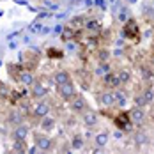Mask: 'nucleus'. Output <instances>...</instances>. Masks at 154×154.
I'll use <instances>...</instances> for the list:
<instances>
[{"instance_id":"1","label":"nucleus","mask_w":154,"mask_h":154,"mask_svg":"<svg viewBox=\"0 0 154 154\" xmlns=\"http://www.w3.org/2000/svg\"><path fill=\"white\" fill-rule=\"evenodd\" d=\"M34 145L39 149V152H53L55 151V142L51 137H48V133H32Z\"/></svg>"},{"instance_id":"2","label":"nucleus","mask_w":154,"mask_h":154,"mask_svg":"<svg viewBox=\"0 0 154 154\" xmlns=\"http://www.w3.org/2000/svg\"><path fill=\"white\" fill-rule=\"evenodd\" d=\"M140 25L137 20H128L126 23H124L122 27V35L128 39V41H133V43H137L140 41Z\"/></svg>"},{"instance_id":"3","label":"nucleus","mask_w":154,"mask_h":154,"mask_svg":"<svg viewBox=\"0 0 154 154\" xmlns=\"http://www.w3.org/2000/svg\"><path fill=\"white\" fill-rule=\"evenodd\" d=\"M76 94H78V91H76V85H75V82H73V80H71V82H67V83L57 85V96L60 97L62 101H66V103H69Z\"/></svg>"},{"instance_id":"4","label":"nucleus","mask_w":154,"mask_h":154,"mask_svg":"<svg viewBox=\"0 0 154 154\" xmlns=\"http://www.w3.org/2000/svg\"><path fill=\"white\" fill-rule=\"evenodd\" d=\"M89 108H91L89 106V101H87L82 94H76V96L69 101V112L75 113V115H78V117H80L82 113H85Z\"/></svg>"},{"instance_id":"5","label":"nucleus","mask_w":154,"mask_h":154,"mask_svg":"<svg viewBox=\"0 0 154 154\" xmlns=\"http://www.w3.org/2000/svg\"><path fill=\"white\" fill-rule=\"evenodd\" d=\"M51 112V105H50V101L46 99H39V101H35V105L32 106V119H35V121H41L43 117H46L48 113Z\"/></svg>"},{"instance_id":"6","label":"nucleus","mask_w":154,"mask_h":154,"mask_svg":"<svg viewBox=\"0 0 154 154\" xmlns=\"http://www.w3.org/2000/svg\"><path fill=\"white\" fill-rule=\"evenodd\" d=\"M154 103V89L152 87H145L142 89L138 94H135V105H140V106L147 108Z\"/></svg>"},{"instance_id":"7","label":"nucleus","mask_w":154,"mask_h":154,"mask_svg":"<svg viewBox=\"0 0 154 154\" xmlns=\"http://www.w3.org/2000/svg\"><path fill=\"white\" fill-rule=\"evenodd\" d=\"M101 87L103 89H112V91H115V89H119V87H122L121 85V80H119V75H117V71H108L105 73L103 76H101Z\"/></svg>"},{"instance_id":"8","label":"nucleus","mask_w":154,"mask_h":154,"mask_svg":"<svg viewBox=\"0 0 154 154\" xmlns=\"http://www.w3.org/2000/svg\"><path fill=\"white\" fill-rule=\"evenodd\" d=\"M128 113H129V119H131L133 126H142L147 121V112H145V108L140 106V105H133Z\"/></svg>"},{"instance_id":"9","label":"nucleus","mask_w":154,"mask_h":154,"mask_svg":"<svg viewBox=\"0 0 154 154\" xmlns=\"http://www.w3.org/2000/svg\"><path fill=\"white\" fill-rule=\"evenodd\" d=\"M97 103L103 108H113L115 106V91L112 89H103L97 94Z\"/></svg>"},{"instance_id":"10","label":"nucleus","mask_w":154,"mask_h":154,"mask_svg":"<svg viewBox=\"0 0 154 154\" xmlns=\"http://www.w3.org/2000/svg\"><path fill=\"white\" fill-rule=\"evenodd\" d=\"M30 97L34 101H39V99H46L48 96V87L41 82V80H35L34 83H32L30 87Z\"/></svg>"},{"instance_id":"11","label":"nucleus","mask_w":154,"mask_h":154,"mask_svg":"<svg viewBox=\"0 0 154 154\" xmlns=\"http://www.w3.org/2000/svg\"><path fill=\"white\" fill-rule=\"evenodd\" d=\"M112 121H113V124H115L119 129H131V128H133V122H131V119H129V113H128L126 110H119V112L112 117Z\"/></svg>"},{"instance_id":"12","label":"nucleus","mask_w":154,"mask_h":154,"mask_svg":"<svg viewBox=\"0 0 154 154\" xmlns=\"http://www.w3.org/2000/svg\"><path fill=\"white\" fill-rule=\"evenodd\" d=\"M103 29V25H101V21L97 20V18H85V21H83V30L87 32L91 37H96L99 32Z\"/></svg>"},{"instance_id":"13","label":"nucleus","mask_w":154,"mask_h":154,"mask_svg":"<svg viewBox=\"0 0 154 154\" xmlns=\"http://www.w3.org/2000/svg\"><path fill=\"white\" fill-rule=\"evenodd\" d=\"M29 135H32V129H30V126L25 124V122L16 124L14 128H13V131H11L13 140H27L29 138Z\"/></svg>"},{"instance_id":"14","label":"nucleus","mask_w":154,"mask_h":154,"mask_svg":"<svg viewBox=\"0 0 154 154\" xmlns=\"http://www.w3.org/2000/svg\"><path fill=\"white\" fill-rule=\"evenodd\" d=\"M80 117H82V124H83L87 129H92V128H96V126L99 124V113L94 112V110H91V108H89L85 113H82Z\"/></svg>"},{"instance_id":"15","label":"nucleus","mask_w":154,"mask_h":154,"mask_svg":"<svg viewBox=\"0 0 154 154\" xmlns=\"http://www.w3.org/2000/svg\"><path fill=\"white\" fill-rule=\"evenodd\" d=\"M39 128H41L43 133H51V131L57 128V119L48 113L46 117H43V119L39 121Z\"/></svg>"},{"instance_id":"16","label":"nucleus","mask_w":154,"mask_h":154,"mask_svg":"<svg viewBox=\"0 0 154 154\" xmlns=\"http://www.w3.org/2000/svg\"><path fill=\"white\" fill-rule=\"evenodd\" d=\"M73 76H71V73L67 71V69H59V71H55V75H53V82H55V87L57 85H62V83H67V82H71Z\"/></svg>"},{"instance_id":"17","label":"nucleus","mask_w":154,"mask_h":154,"mask_svg":"<svg viewBox=\"0 0 154 154\" xmlns=\"http://www.w3.org/2000/svg\"><path fill=\"white\" fill-rule=\"evenodd\" d=\"M18 82H21L25 87H30L32 83L35 82L34 71H30V69H25V67H23V71H21V75H20V80H18Z\"/></svg>"},{"instance_id":"18","label":"nucleus","mask_w":154,"mask_h":154,"mask_svg":"<svg viewBox=\"0 0 154 154\" xmlns=\"http://www.w3.org/2000/svg\"><path fill=\"white\" fill-rule=\"evenodd\" d=\"M117 75H119V80H121V85H122V87L129 85V83H131V80H133V73H131L129 69H126V67L119 69V71H117Z\"/></svg>"},{"instance_id":"19","label":"nucleus","mask_w":154,"mask_h":154,"mask_svg":"<svg viewBox=\"0 0 154 154\" xmlns=\"http://www.w3.org/2000/svg\"><path fill=\"white\" fill-rule=\"evenodd\" d=\"M138 73H140V76H142V80H152V76H154V69L149 66V62L140 66Z\"/></svg>"},{"instance_id":"20","label":"nucleus","mask_w":154,"mask_h":154,"mask_svg":"<svg viewBox=\"0 0 154 154\" xmlns=\"http://www.w3.org/2000/svg\"><path fill=\"white\" fill-rule=\"evenodd\" d=\"M5 121L9 124H13V126H16V124L23 122V115L18 112V110H11L9 113H7V117H5Z\"/></svg>"},{"instance_id":"21","label":"nucleus","mask_w":154,"mask_h":154,"mask_svg":"<svg viewBox=\"0 0 154 154\" xmlns=\"http://www.w3.org/2000/svg\"><path fill=\"white\" fill-rule=\"evenodd\" d=\"M69 145H71L73 151H82V149H85V140H83L82 135H75L69 142Z\"/></svg>"},{"instance_id":"22","label":"nucleus","mask_w":154,"mask_h":154,"mask_svg":"<svg viewBox=\"0 0 154 154\" xmlns=\"http://www.w3.org/2000/svg\"><path fill=\"white\" fill-rule=\"evenodd\" d=\"M13 152H29L27 140H13Z\"/></svg>"},{"instance_id":"23","label":"nucleus","mask_w":154,"mask_h":154,"mask_svg":"<svg viewBox=\"0 0 154 154\" xmlns=\"http://www.w3.org/2000/svg\"><path fill=\"white\" fill-rule=\"evenodd\" d=\"M108 71H110V64H108V62H97V64H96V69L92 71V75L94 76L99 75V78H101L105 73H108Z\"/></svg>"},{"instance_id":"24","label":"nucleus","mask_w":154,"mask_h":154,"mask_svg":"<svg viewBox=\"0 0 154 154\" xmlns=\"http://www.w3.org/2000/svg\"><path fill=\"white\" fill-rule=\"evenodd\" d=\"M108 140H110V135H108V131H101V133H97V135H96L94 142H96L99 147H105V145L108 143Z\"/></svg>"},{"instance_id":"25","label":"nucleus","mask_w":154,"mask_h":154,"mask_svg":"<svg viewBox=\"0 0 154 154\" xmlns=\"http://www.w3.org/2000/svg\"><path fill=\"white\" fill-rule=\"evenodd\" d=\"M96 59H97V62H108V59H110V51H108L106 48H97Z\"/></svg>"},{"instance_id":"26","label":"nucleus","mask_w":154,"mask_h":154,"mask_svg":"<svg viewBox=\"0 0 154 154\" xmlns=\"http://www.w3.org/2000/svg\"><path fill=\"white\" fill-rule=\"evenodd\" d=\"M46 55L50 57V59H60L64 53H62L60 50H57V48H48V50H46Z\"/></svg>"},{"instance_id":"27","label":"nucleus","mask_w":154,"mask_h":154,"mask_svg":"<svg viewBox=\"0 0 154 154\" xmlns=\"http://www.w3.org/2000/svg\"><path fill=\"white\" fill-rule=\"evenodd\" d=\"M149 66H151V67L154 69V50L151 51V53H149Z\"/></svg>"},{"instance_id":"28","label":"nucleus","mask_w":154,"mask_h":154,"mask_svg":"<svg viewBox=\"0 0 154 154\" xmlns=\"http://www.w3.org/2000/svg\"><path fill=\"white\" fill-rule=\"evenodd\" d=\"M2 89H4V83H2V82H0V91H2Z\"/></svg>"}]
</instances>
